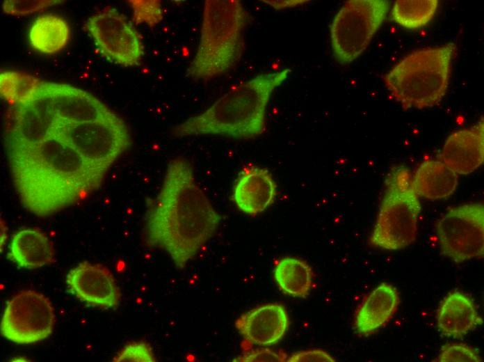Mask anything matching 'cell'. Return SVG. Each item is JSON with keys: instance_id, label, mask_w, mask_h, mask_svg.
Wrapping results in <instances>:
<instances>
[{"instance_id": "14", "label": "cell", "mask_w": 484, "mask_h": 362, "mask_svg": "<svg viewBox=\"0 0 484 362\" xmlns=\"http://www.w3.org/2000/svg\"><path fill=\"white\" fill-rule=\"evenodd\" d=\"M65 282L74 296L90 306L111 308L120 304L121 293L115 278L100 264L79 263L69 271Z\"/></svg>"}, {"instance_id": "2", "label": "cell", "mask_w": 484, "mask_h": 362, "mask_svg": "<svg viewBox=\"0 0 484 362\" xmlns=\"http://www.w3.org/2000/svg\"><path fill=\"white\" fill-rule=\"evenodd\" d=\"M221 217L197 184L191 163L170 160L160 191L145 218L146 244L183 269L214 235Z\"/></svg>"}, {"instance_id": "29", "label": "cell", "mask_w": 484, "mask_h": 362, "mask_svg": "<svg viewBox=\"0 0 484 362\" xmlns=\"http://www.w3.org/2000/svg\"><path fill=\"white\" fill-rule=\"evenodd\" d=\"M131 3L135 20L146 22L150 24H156L162 18L161 5L157 1H135Z\"/></svg>"}, {"instance_id": "31", "label": "cell", "mask_w": 484, "mask_h": 362, "mask_svg": "<svg viewBox=\"0 0 484 362\" xmlns=\"http://www.w3.org/2000/svg\"><path fill=\"white\" fill-rule=\"evenodd\" d=\"M289 362H334L336 361L327 352L321 349H313L296 352L287 358Z\"/></svg>"}, {"instance_id": "17", "label": "cell", "mask_w": 484, "mask_h": 362, "mask_svg": "<svg viewBox=\"0 0 484 362\" xmlns=\"http://www.w3.org/2000/svg\"><path fill=\"white\" fill-rule=\"evenodd\" d=\"M276 194L277 186L269 171L250 166L239 173L234 185L232 198L241 212L255 216L274 202Z\"/></svg>"}, {"instance_id": "19", "label": "cell", "mask_w": 484, "mask_h": 362, "mask_svg": "<svg viewBox=\"0 0 484 362\" xmlns=\"http://www.w3.org/2000/svg\"><path fill=\"white\" fill-rule=\"evenodd\" d=\"M437 325L446 336L460 338L482 323L472 300L459 291L449 292L437 313Z\"/></svg>"}, {"instance_id": "32", "label": "cell", "mask_w": 484, "mask_h": 362, "mask_svg": "<svg viewBox=\"0 0 484 362\" xmlns=\"http://www.w3.org/2000/svg\"><path fill=\"white\" fill-rule=\"evenodd\" d=\"M306 1H263L275 9L284 8L287 6H293L301 4Z\"/></svg>"}, {"instance_id": "10", "label": "cell", "mask_w": 484, "mask_h": 362, "mask_svg": "<svg viewBox=\"0 0 484 362\" xmlns=\"http://www.w3.org/2000/svg\"><path fill=\"white\" fill-rule=\"evenodd\" d=\"M55 323L51 301L35 290H24L7 301L1 321V334L17 344H33L48 338Z\"/></svg>"}, {"instance_id": "27", "label": "cell", "mask_w": 484, "mask_h": 362, "mask_svg": "<svg viewBox=\"0 0 484 362\" xmlns=\"http://www.w3.org/2000/svg\"><path fill=\"white\" fill-rule=\"evenodd\" d=\"M116 362H154L156 359L152 347L143 341L127 344L113 358Z\"/></svg>"}, {"instance_id": "1", "label": "cell", "mask_w": 484, "mask_h": 362, "mask_svg": "<svg viewBox=\"0 0 484 362\" xmlns=\"http://www.w3.org/2000/svg\"><path fill=\"white\" fill-rule=\"evenodd\" d=\"M8 155L22 204L40 217L55 214L95 191L108 172L85 160L56 134L38 143L8 148Z\"/></svg>"}, {"instance_id": "24", "label": "cell", "mask_w": 484, "mask_h": 362, "mask_svg": "<svg viewBox=\"0 0 484 362\" xmlns=\"http://www.w3.org/2000/svg\"><path fill=\"white\" fill-rule=\"evenodd\" d=\"M437 6V0L396 1L392 10V18L406 29H418L433 19Z\"/></svg>"}, {"instance_id": "30", "label": "cell", "mask_w": 484, "mask_h": 362, "mask_svg": "<svg viewBox=\"0 0 484 362\" xmlns=\"http://www.w3.org/2000/svg\"><path fill=\"white\" fill-rule=\"evenodd\" d=\"M287 357L285 353L282 351H273L267 348L257 349L249 350L241 356L235 358L233 361L239 362H261V361H276L282 362L287 361Z\"/></svg>"}, {"instance_id": "28", "label": "cell", "mask_w": 484, "mask_h": 362, "mask_svg": "<svg viewBox=\"0 0 484 362\" xmlns=\"http://www.w3.org/2000/svg\"><path fill=\"white\" fill-rule=\"evenodd\" d=\"M59 1H14L7 0L3 3V11L12 15H25L40 11L59 3Z\"/></svg>"}, {"instance_id": "6", "label": "cell", "mask_w": 484, "mask_h": 362, "mask_svg": "<svg viewBox=\"0 0 484 362\" xmlns=\"http://www.w3.org/2000/svg\"><path fill=\"white\" fill-rule=\"evenodd\" d=\"M385 184L369 242L382 249L399 250L416 239L421 211L419 197L413 189L410 172L403 166L393 167Z\"/></svg>"}, {"instance_id": "16", "label": "cell", "mask_w": 484, "mask_h": 362, "mask_svg": "<svg viewBox=\"0 0 484 362\" xmlns=\"http://www.w3.org/2000/svg\"><path fill=\"white\" fill-rule=\"evenodd\" d=\"M442 162L458 175H468L484 160V126L481 119L471 127L453 132L444 142Z\"/></svg>"}, {"instance_id": "21", "label": "cell", "mask_w": 484, "mask_h": 362, "mask_svg": "<svg viewBox=\"0 0 484 362\" xmlns=\"http://www.w3.org/2000/svg\"><path fill=\"white\" fill-rule=\"evenodd\" d=\"M458 175L442 161L427 159L420 164L412 177V184L419 197L428 200L448 198L455 191Z\"/></svg>"}, {"instance_id": "12", "label": "cell", "mask_w": 484, "mask_h": 362, "mask_svg": "<svg viewBox=\"0 0 484 362\" xmlns=\"http://www.w3.org/2000/svg\"><path fill=\"white\" fill-rule=\"evenodd\" d=\"M13 107L6 134L7 149L38 143L54 134L59 119L37 91L30 100Z\"/></svg>"}, {"instance_id": "18", "label": "cell", "mask_w": 484, "mask_h": 362, "mask_svg": "<svg viewBox=\"0 0 484 362\" xmlns=\"http://www.w3.org/2000/svg\"><path fill=\"white\" fill-rule=\"evenodd\" d=\"M399 304L396 290L382 283L364 299L355 317V329L360 336H369L387 324L395 314Z\"/></svg>"}, {"instance_id": "11", "label": "cell", "mask_w": 484, "mask_h": 362, "mask_svg": "<svg viewBox=\"0 0 484 362\" xmlns=\"http://www.w3.org/2000/svg\"><path fill=\"white\" fill-rule=\"evenodd\" d=\"M84 26L99 52L108 61L125 67L140 65L144 55L141 37L115 8L107 6L95 13Z\"/></svg>"}, {"instance_id": "3", "label": "cell", "mask_w": 484, "mask_h": 362, "mask_svg": "<svg viewBox=\"0 0 484 362\" xmlns=\"http://www.w3.org/2000/svg\"><path fill=\"white\" fill-rule=\"evenodd\" d=\"M291 69L258 74L232 88L202 113L175 126L177 138L221 135L249 139L266 130V113L275 90L289 77Z\"/></svg>"}, {"instance_id": "26", "label": "cell", "mask_w": 484, "mask_h": 362, "mask_svg": "<svg viewBox=\"0 0 484 362\" xmlns=\"http://www.w3.org/2000/svg\"><path fill=\"white\" fill-rule=\"evenodd\" d=\"M436 361L481 362L482 359L475 349L467 344L449 343L442 347Z\"/></svg>"}, {"instance_id": "13", "label": "cell", "mask_w": 484, "mask_h": 362, "mask_svg": "<svg viewBox=\"0 0 484 362\" xmlns=\"http://www.w3.org/2000/svg\"><path fill=\"white\" fill-rule=\"evenodd\" d=\"M37 92L49 101L62 122L93 121L111 111L91 93L67 84L42 81Z\"/></svg>"}, {"instance_id": "4", "label": "cell", "mask_w": 484, "mask_h": 362, "mask_svg": "<svg viewBox=\"0 0 484 362\" xmlns=\"http://www.w3.org/2000/svg\"><path fill=\"white\" fill-rule=\"evenodd\" d=\"M249 19L239 0L204 1L200 39L186 69L187 77L208 81L234 68L244 52Z\"/></svg>"}, {"instance_id": "8", "label": "cell", "mask_w": 484, "mask_h": 362, "mask_svg": "<svg viewBox=\"0 0 484 362\" xmlns=\"http://www.w3.org/2000/svg\"><path fill=\"white\" fill-rule=\"evenodd\" d=\"M389 8L385 0H350L341 6L330 26L332 52L340 63H350L364 52Z\"/></svg>"}, {"instance_id": "25", "label": "cell", "mask_w": 484, "mask_h": 362, "mask_svg": "<svg viewBox=\"0 0 484 362\" xmlns=\"http://www.w3.org/2000/svg\"><path fill=\"white\" fill-rule=\"evenodd\" d=\"M41 80L17 71H3L0 74L1 95L13 106L23 103L35 94Z\"/></svg>"}, {"instance_id": "15", "label": "cell", "mask_w": 484, "mask_h": 362, "mask_svg": "<svg viewBox=\"0 0 484 362\" xmlns=\"http://www.w3.org/2000/svg\"><path fill=\"white\" fill-rule=\"evenodd\" d=\"M289 320L285 308L279 304L258 306L241 315L235 326L249 345L275 344L285 335Z\"/></svg>"}, {"instance_id": "22", "label": "cell", "mask_w": 484, "mask_h": 362, "mask_svg": "<svg viewBox=\"0 0 484 362\" xmlns=\"http://www.w3.org/2000/svg\"><path fill=\"white\" fill-rule=\"evenodd\" d=\"M70 35V26L64 18L57 15L46 14L33 22L29 32V40L35 51L53 54L66 46Z\"/></svg>"}, {"instance_id": "20", "label": "cell", "mask_w": 484, "mask_h": 362, "mask_svg": "<svg viewBox=\"0 0 484 362\" xmlns=\"http://www.w3.org/2000/svg\"><path fill=\"white\" fill-rule=\"evenodd\" d=\"M8 257L17 266L29 269L49 265L56 260L52 242L36 228L22 229L13 235Z\"/></svg>"}, {"instance_id": "5", "label": "cell", "mask_w": 484, "mask_h": 362, "mask_svg": "<svg viewBox=\"0 0 484 362\" xmlns=\"http://www.w3.org/2000/svg\"><path fill=\"white\" fill-rule=\"evenodd\" d=\"M455 52L453 42L415 50L383 76L385 84L405 109L433 107L447 91Z\"/></svg>"}, {"instance_id": "9", "label": "cell", "mask_w": 484, "mask_h": 362, "mask_svg": "<svg viewBox=\"0 0 484 362\" xmlns=\"http://www.w3.org/2000/svg\"><path fill=\"white\" fill-rule=\"evenodd\" d=\"M441 253L457 263L484 255V207L471 203L450 208L437 221Z\"/></svg>"}, {"instance_id": "7", "label": "cell", "mask_w": 484, "mask_h": 362, "mask_svg": "<svg viewBox=\"0 0 484 362\" xmlns=\"http://www.w3.org/2000/svg\"><path fill=\"white\" fill-rule=\"evenodd\" d=\"M54 134L85 160L106 171L131 145L128 126L112 110L93 121L69 123L59 120Z\"/></svg>"}, {"instance_id": "23", "label": "cell", "mask_w": 484, "mask_h": 362, "mask_svg": "<svg viewBox=\"0 0 484 362\" xmlns=\"http://www.w3.org/2000/svg\"><path fill=\"white\" fill-rule=\"evenodd\" d=\"M273 274L280 290L289 296L305 297L312 288V269L302 260L284 258L275 265Z\"/></svg>"}]
</instances>
